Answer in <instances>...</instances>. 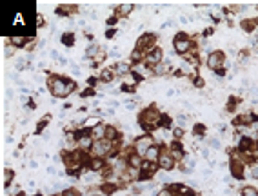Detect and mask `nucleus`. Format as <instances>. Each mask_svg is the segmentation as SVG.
<instances>
[{
  "label": "nucleus",
  "mask_w": 258,
  "mask_h": 196,
  "mask_svg": "<svg viewBox=\"0 0 258 196\" xmlns=\"http://www.w3.org/2000/svg\"><path fill=\"white\" fill-rule=\"evenodd\" d=\"M51 89H53L55 95L64 96L65 91H67V84H64V80L62 78H53V82H51Z\"/></svg>",
  "instance_id": "obj_1"
},
{
  "label": "nucleus",
  "mask_w": 258,
  "mask_h": 196,
  "mask_svg": "<svg viewBox=\"0 0 258 196\" xmlns=\"http://www.w3.org/2000/svg\"><path fill=\"white\" fill-rule=\"evenodd\" d=\"M145 158L149 160V162H153V160H157L158 158V147H155V145H151L147 151H145Z\"/></svg>",
  "instance_id": "obj_5"
},
{
  "label": "nucleus",
  "mask_w": 258,
  "mask_h": 196,
  "mask_svg": "<svg viewBox=\"0 0 258 196\" xmlns=\"http://www.w3.org/2000/svg\"><path fill=\"white\" fill-rule=\"evenodd\" d=\"M222 62H224V55L222 53H213V55H209V58H207V65L211 67V69H216L222 65Z\"/></svg>",
  "instance_id": "obj_2"
},
{
  "label": "nucleus",
  "mask_w": 258,
  "mask_h": 196,
  "mask_svg": "<svg viewBox=\"0 0 258 196\" xmlns=\"http://www.w3.org/2000/svg\"><path fill=\"white\" fill-rule=\"evenodd\" d=\"M127 71H129V65H127V64H118V67H117V73L124 75V73H127Z\"/></svg>",
  "instance_id": "obj_10"
},
{
  "label": "nucleus",
  "mask_w": 258,
  "mask_h": 196,
  "mask_svg": "<svg viewBox=\"0 0 258 196\" xmlns=\"http://www.w3.org/2000/svg\"><path fill=\"white\" fill-rule=\"evenodd\" d=\"M62 196H77V193H75V191H65Z\"/></svg>",
  "instance_id": "obj_22"
},
{
  "label": "nucleus",
  "mask_w": 258,
  "mask_h": 196,
  "mask_svg": "<svg viewBox=\"0 0 258 196\" xmlns=\"http://www.w3.org/2000/svg\"><path fill=\"white\" fill-rule=\"evenodd\" d=\"M102 80H104V82H109V80H111V71H104V73H102Z\"/></svg>",
  "instance_id": "obj_17"
},
{
  "label": "nucleus",
  "mask_w": 258,
  "mask_h": 196,
  "mask_svg": "<svg viewBox=\"0 0 258 196\" xmlns=\"http://www.w3.org/2000/svg\"><path fill=\"white\" fill-rule=\"evenodd\" d=\"M129 163H131L133 167H138V165H140V158L138 156H131V158H129Z\"/></svg>",
  "instance_id": "obj_15"
},
{
  "label": "nucleus",
  "mask_w": 258,
  "mask_h": 196,
  "mask_svg": "<svg viewBox=\"0 0 258 196\" xmlns=\"http://www.w3.org/2000/svg\"><path fill=\"white\" fill-rule=\"evenodd\" d=\"M97 123H100L98 118H87V122H85V127H97Z\"/></svg>",
  "instance_id": "obj_11"
},
{
  "label": "nucleus",
  "mask_w": 258,
  "mask_h": 196,
  "mask_svg": "<svg viewBox=\"0 0 258 196\" xmlns=\"http://www.w3.org/2000/svg\"><path fill=\"white\" fill-rule=\"evenodd\" d=\"M80 145H82V147H89V145H91V140H89V138H84V140H80Z\"/></svg>",
  "instance_id": "obj_19"
},
{
  "label": "nucleus",
  "mask_w": 258,
  "mask_h": 196,
  "mask_svg": "<svg viewBox=\"0 0 258 196\" xmlns=\"http://www.w3.org/2000/svg\"><path fill=\"white\" fill-rule=\"evenodd\" d=\"M122 11H124V13H129V11H131V6H122Z\"/></svg>",
  "instance_id": "obj_23"
},
{
  "label": "nucleus",
  "mask_w": 258,
  "mask_h": 196,
  "mask_svg": "<svg viewBox=\"0 0 258 196\" xmlns=\"http://www.w3.org/2000/svg\"><path fill=\"white\" fill-rule=\"evenodd\" d=\"M107 24H109V25H113V24H117V18H109V20H107Z\"/></svg>",
  "instance_id": "obj_30"
},
{
  "label": "nucleus",
  "mask_w": 258,
  "mask_h": 196,
  "mask_svg": "<svg viewBox=\"0 0 258 196\" xmlns=\"http://www.w3.org/2000/svg\"><path fill=\"white\" fill-rule=\"evenodd\" d=\"M97 51H98V47H97V45H91V47L87 49V53H85V57H93V55H95Z\"/></svg>",
  "instance_id": "obj_16"
},
{
  "label": "nucleus",
  "mask_w": 258,
  "mask_h": 196,
  "mask_svg": "<svg viewBox=\"0 0 258 196\" xmlns=\"http://www.w3.org/2000/svg\"><path fill=\"white\" fill-rule=\"evenodd\" d=\"M89 196H100V194H98V193H91Z\"/></svg>",
  "instance_id": "obj_32"
},
{
  "label": "nucleus",
  "mask_w": 258,
  "mask_h": 196,
  "mask_svg": "<svg viewBox=\"0 0 258 196\" xmlns=\"http://www.w3.org/2000/svg\"><path fill=\"white\" fill-rule=\"evenodd\" d=\"M62 42H64L65 45H71V44H73V35H64Z\"/></svg>",
  "instance_id": "obj_14"
},
{
  "label": "nucleus",
  "mask_w": 258,
  "mask_h": 196,
  "mask_svg": "<svg viewBox=\"0 0 258 196\" xmlns=\"http://www.w3.org/2000/svg\"><path fill=\"white\" fill-rule=\"evenodd\" d=\"M73 89H75V84H73V82H69V84H67V91H73Z\"/></svg>",
  "instance_id": "obj_25"
},
{
  "label": "nucleus",
  "mask_w": 258,
  "mask_h": 196,
  "mask_svg": "<svg viewBox=\"0 0 258 196\" xmlns=\"http://www.w3.org/2000/svg\"><path fill=\"white\" fill-rule=\"evenodd\" d=\"M160 196H171V194H169L167 191H164V193H160Z\"/></svg>",
  "instance_id": "obj_31"
},
{
  "label": "nucleus",
  "mask_w": 258,
  "mask_h": 196,
  "mask_svg": "<svg viewBox=\"0 0 258 196\" xmlns=\"http://www.w3.org/2000/svg\"><path fill=\"white\" fill-rule=\"evenodd\" d=\"M256 24H258V20H256Z\"/></svg>",
  "instance_id": "obj_33"
},
{
  "label": "nucleus",
  "mask_w": 258,
  "mask_h": 196,
  "mask_svg": "<svg viewBox=\"0 0 258 196\" xmlns=\"http://www.w3.org/2000/svg\"><path fill=\"white\" fill-rule=\"evenodd\" d=\"M175 49L178 51V53H185L187 49H189V42L187 40H175Z\"/></svg>",
  "instance_id": "obj_3"
},
{
  "label": "nucleus",
  "mask_w": 258,
  "mask_h": 196,
  "mask_svg": "<svg viewBox=\"0 0 258 196\" xmlns=\"http://www.w3.org/2000/svg\"><path fill=\"white\" fill-rule=\"evenodd\" d=\"M18 196H22V194H18Z\"/></svg>",
  "instance_id": "obj_35"
},
{
  "label": "nucleus",
  "mask_w": 258,
  "mask_h": 196,
  "mask_svg": "<svg viewBox=\"0 0 258 196\" xmlns=\"http://www.w3.org/2000/svg\"><path fill=\"white\" fill-rule=\"evenodd\" d=\"M155 73H157V75H164V73H165V65H158V67H155Z\"/></svg>",
  "instance_id": "obj_18"
},
{
  "label": "nucleus",
  "mask_w": 258,
  "mask_h": 196,
  "mask_svg": "<svg viewBox=\"0 0 258 196\" xmlns=\"http://www.w3.org/2000/svg\"><path fill=\"white\" fill-rule=\"evenodd\" d=\"M11 42H13L15 45H22V44H24V38H22L20 35H15V37H11Z\"/></svg>",
  "instance_id": "obj_12"
},
{
  "label": "nucleus",
  "mask_w": 258,
  "mask_h": 196,
  "mask_svg": "<svg viewBox=\"0 0 258 196\" xmlns=\"http://www.w3.org/2000/svg\"><path fill=\"white\" fill-rule=\"evenodd\" d=\"M182 135H184V133H182V129H177V131H175V136H182Z\"/></svg>",
  "instance_id": "obj_27"
},
{
  "label": "nucleus",
  "mask_w": 258,
  "mask_h": 196,
  "mask_svg": "<svg viewBox=\"0 0 258 196\" xmlns=\"http://www.w3.org/2000/svg\"><path fill=\"white\" fill-rule=\"evenodd\" d=\"M37 196H40V194H37Z\"/></svg>",
  "instance_id": "obj_34"
},
{
  "label": "nucleus",
  "mask_w": 258,
  "mask_h": 196,
  "mask_svg": "<svg viewBox=\"0 0 258 196\" xmlns=\"http://www.w3.org/2000/svg\"><path fill=\"white\" fill-rule=\"evenodd\" d=\"M133 60H140V51H135V53H133Z\"/></svg>",
  "instance_id": "obj_24"
},
{
  "label": "nucleus",
  "mask_w": 258,
  "mask_h": 196,
  "mask_svg": "<svg viewBox=\"0 0 258 196\" xmlns=\"http://www.w3.org/2000/svg\"><path fill=\"white\" fill-rule=\"evenodd\" d=\"M253 176L258 178V167H253Z\"/></svg>",
  "instance_id": "obj_29"
},
{
  "label": "nucleus",
  "mask_w": 258,
  "mask_h": 196,
  "mask_svg": "<svg viewBox=\"0 0 258 196\" xmlns=\"http://www.w3.org/2000/svg\"><path fill=\"white\" fill-rule=\"evenodd\" d=\"M153 40H155V35H145L144 38L138 40V47H145V45H149Z\"/></svg>",
  "instance_id": "obj_8"
},
{
  "label": "nucleus",
  "mask_w": 258,
  "mask_h": 196,
  "mask_svg": "<svg viewBox=\"0 0 258 196\" xmlns=\"http://www.w3.org/2000/svg\"><path fill=\"white\" fill-rule=\"evenodd\" d=\"M102 165H104V163H102V160H95V162L91 163V169H95V171H98V169H102Z\"/></svg>",
  "instance_id": "obj_13"
},
{
  "label": "nucleus",
  "mask_w": 258,
  "mask_h": 196,
  "mask_svg": "<svg viewBox=\"0 0 258 196\" xmlns=\"http://www.w3.org/2000/svg\"><path fill=\"white\" fill-rule=\"evenodd\" d=\"M105 127H102V125H98V127H95L93 129V138H98V140H102V138L105 136Z\"/></svg>",
  "instance_id": "obj_7"
},
{
  "label": "nucleus",
  "mask_w": 258,
  "mask_h": 196,
  "mask_svg": "<svg viewBox=\"0 0 258 196\" xmlns=\"http://www.w3.org/2000/svg\"><path fill=\"white\" fill-rule=\"evenodd\" d=\"M247 147H249V140H247V138H244V140L240 142V149H247Z\"/></svg>",
  "instance_id": "obj_20"
},
{
  "label": "nucleus",
  "mask_w": 258,
  "mask_h": 196,
  "mask_svg": "<svg viewBox=\"0 0 258 196\" xmlns=\"http://www.w3.org/2000/svg\"><path fill=\"white\" fill-rule=\"evenodd\" d=\"M113 37H115V29L113 31H107V38H113Z\"/></svg>",
  "instance_id": "obj_28"
},
{
  "label": "nucleus",
  "mask_w": 258,
  "mask_h": 196,
  "mask_svg": "<svg viewBox=\"0 0 258 196\" xmlns=\"http://www.w3.org/2000/svg\"><path fill=\"white\" fill-rule=\"evenodd\" d=\"M195 85H198V87H202V85H204V80H202V78H198V80H196V82H195Z\"/></svg>",
  "instance_id": "obj_26"
},
{
  "label": "nucleus",
  "mask_w": 258,
  "mask_h": 196,
  "mask_svg": "<svg viewBox=\"0 0 258 196\" xmlns=\"http://www.w3.org/2000/svg\"><path fill=\"white\" fill-rule=\"evenodd\" d=\"M82 96H93V89H87V91H84V93H82Z\"/></svg>",
  "instance_id": "obj_21"
},
{
  "label": "nucleus",
  "mask_w": 258,
  "mask_h": 196,
  "mask_svg": "<svg viewBox=\"0 0 258 196\" xmlns=\"http://www.w3.org/2000/svg\"><path fill=\"white\" fill-rule=\"evenodd\" d=\"M242 196H258V191L255 189V187H244Z\"/></svg>",
  "instance_id": "obj_9"
},
{
  "label": "nucleus",
  "mask_w": 258,
  "mask_h": 196,
  "mask_svg": "<svg viewBox=\"0 0 258 196\" xmlns=\"http://www.w3.org/2000/svg\"><path fill=\"white\" fill-rule=\"evenodd\" d=\"M160 60H162V51H160V49H155V51L147 57V62H149V64H158Z\"/></svg>",
  "instance_id": "obj_6"
},
{
  "label": "nucleus",
  "mask_w": 258,
  "mask_h": 196,
  "mask_svg": "<svg viewBox=\"0 0 258 196\" xmlns=\"http://www.w3.org/2000/svg\"><path fill=\"white\" fill-rule=\"evenodd\" d=\"M160 167L162 169H171L173 167V160H171L169 155H162L160 156Z\"/></svg>",
  "instance_id": "obj_4"
}]
</instances>
